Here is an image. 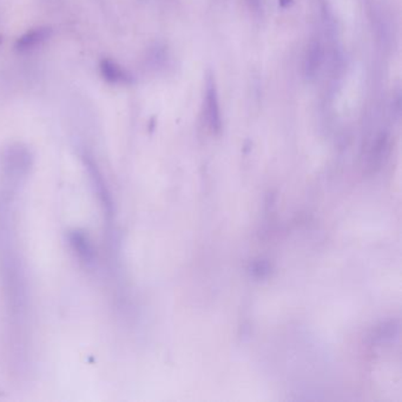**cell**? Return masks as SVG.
I'll list each match as a JSON object with an SVG mask.
<instances>
[{
    "label": "cell",
    "mask_w": 402,
    "mask_h": 402,
    "mask_svg": "<svg viewBox=\"0 0 402 402\" xmlns=\"http://www.w3.org/2000/svg\"><path fill=\"white\" fill-rule=\"evenodd\" d=\"M0 44H1V38H0Z\"/></svg>",
    "instance_id": "ba28073f"
},
{
    "label": "cell",
    "mask_w": 402,
    "mask_h": 402,
    "mask_svg": "<svg viewBox=\"0 0 402 402\" xmlns=\"http://www.w3.org/2000/svg\"><path fill=\"white\" fill-rule=\"evenodd\" d=\"M322 63V50L318 41H312L307 48L306 56H305V73L307 77L313 78L318 73V68Z\"/></svg>",
    "instance_id": "5b68a950"
},
{
    "label": "cell",
    "mask_w": 402,
    "mask_h": 402,
    "mask_svg": "<svg viewBox=\"0 0 402 402\" xmlns=\"http://www.w3.org/2000/svg\"><path fill=\"white\" fill-rule=\"evenodd\" d=\"M247 3L255 12H258L261 10L262 0H247Z\"/></svg>",
    "instance_id": "8992f818"
},
{
    "label": "cell",
    "mask_w": 402,
    "mask_h": 402,
    "mask_svg": "<svg viewBox=\"0 0 402 402\" xmlns=\"http://www.w3.org/2000/svg\"><path fill=\"white\" fill-rule=\"evenodd\" d=\"M101 75L110 84L128 85L133 83V75L110 58H103L99 63Z\"/></svg>",
    "instance_id": "277c9868"
},
{
    "label": "cell",
    "mask_w": 402,
    "mask_h": 402,
    "mask_svg": "<svg viewBox=\"0 0 402 402\" xmlns=\"http://www.w3.org/2000/svg\"><path fill=\"white\" fill-rule=\"evenodd\" d=\"M52 36V30L48 26L28 30L23 36L17 39L15 48L21 53L30 52L36 50L38 46H41L45 41H48Z\"/></svg>",
    "instance_id": "3957f363"
},
{
    "label": "cell",
    "mask_w": 402,
    "mask_h": 402,
    "mask_svg": "<svg viewBox=\"0 0 402 402\" xmlns=\"http://www.w3.org/2000/svg\"><path fill=\"white\" fill-rule=\"evenodd\" d=\"M12 198H0V275L3 282L8 318L10 320V338L15 350L24 352L28 347V291L24 269L17 251L12 231V218H10V202Z\"/></svg>",
    "instance_id": "6da1fadb"
},
{
    "label": "cell",
    "mask_w": 402,
    "mask_h": 402,
    "mask_svg": "<svg viewBox=\"0 0 402 402\" xmlns=\"http://www.w3.org/2000/svg\"><path fill=\"white\" fill-rule=\"evenodd\" d=\"M293 1L294 0H280V5H281L282 8H288Z\"/></svg>",
    "instance_id": "52a82bcc"
},
{
    "label": "cell",
    "mask_w": 402,
    "mask_h": 402,
    "mask_svg": "<svg viewBox=\"0 0 402 402\" xmlns=\"http://www.w3.org/2000/svg\"><path fill=\"white\" fill-rule=\"evenodd\" d=\"M205 119L213 133H218L221 130V111H220V102H218V89L215 84V79L211 75L207 77L205 82L204 96Z\"/></svg>",
    "instance_id": "7a4b0ae2"
}]
</instances>
